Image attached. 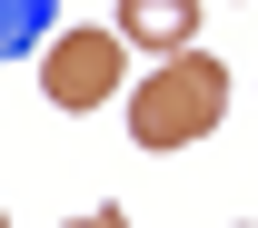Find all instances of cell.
I'll use <instances>...</instances> for the list:
<instances>
[{"label": "cell", "mask_w": 258, "mask_h": 228, "mask_svg": "<svg viewBox=\"0 0 258 228\" xmlns=\"http://www.w3.org/2000/svg\"><path fill=\"white\" fill-rule=\"evenodd\" d=\"M228 119V69L209 60V50H179V60H159L149 80H129V139L139 149H189V139H209Z\"/></svg>", "instance_id": "obj_1"}, {"label": "cell", "mask_w": 258, "mask_h": 228, "mask_svg": "<svg viewBox=\"0 0 258 228\" xmlns=\"http://www.w3.org/2000/svg\"><path fill=\"white\" fill-rule=\"evenodd\" d=\"M119 69H129V40L119 30H60L40 50V99L70 109V119H90L99 99H119Z\"/></svg>", "instance_id": "obj_2"}, {"label": "cell", "mask_w": 258, "mask_h": 228, "mask_svg": "<svg viewBox=\"0 0 258 228\" xmlns=\"http://www.w3.org/2000/svg\"><path fill=\"white\" fill-rule=\"evenodd\" d=\"M109 30H119L129 50L179 60V50H199V0H119V20H109Z\"/></svg>", "instance_id": "obj_3"}, {"label": "cell", "mask_w": 258, "mask_h": 228, "mask_svg": "<svg viewBox=\"0 0 258 228\" xmlns=\"http://www.w3.org/2000/svg\"><path fill=\"white\" fill-rule=\"evenodd\" d=\"M50 20H60V0H0V60H20V50H50Z\"/></svg>", "instance_id": "obj_4"}, {"label": "cell", "mask_w": 258, "mask_h": 228, "mask_svg": "<svg viewBox=\"0 0 258 228\" xmlns=\"http://www.w3.org/2000/svg\"><path fill=\"white\" fill-rule=\"evenodd\" d=\"M70 228H129V208H90V218H70Z\"/></svg>", "instance_id": "obj_5"}, {"label": "cell", "mask_w": 258, "mask_h": 228, "mask_svg": "<svg viewBox=\"0 0 258 228\" xmlns=\"http://www.w3.org/2000/svg\"><path fill=\"white\" fill-rule=\"evenodd\" d=\"M0 228H10V208H0Z\"/></svg>", "instance_id": "obj_6"}, {"label": "cell", "mask_w": 258, "mask_h": 228, "mask_svg": "<svg viewBox=\"0 0 258 228\" xmlns=\"http://www.w3.org/2000/svg\"><path fill=\"white\" fill-rule=\"evenodd\" d=\"M238 228H248V218H238Z\"/></svg>", "instance_id": "obj_7"}]
</instances>
